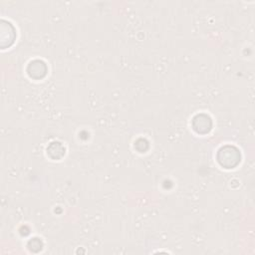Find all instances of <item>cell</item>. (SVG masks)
<instances>
[{
  "instance_id": "1",
  "label": "cell",
  "mask_w": 255,
  "mask_h": 255,
  "mask_svg": "<svg viewBox=\"0 0 255 255\" xmlns=\"http://www.w3.org/2000/svg\"><path fill=\"white\" fill-rule=\"evenodd\" d=\"M218 160L224 166L233 167L240 160V154L234 147L225 146L219 150Z\"/></svg>"
}]
</instances>
